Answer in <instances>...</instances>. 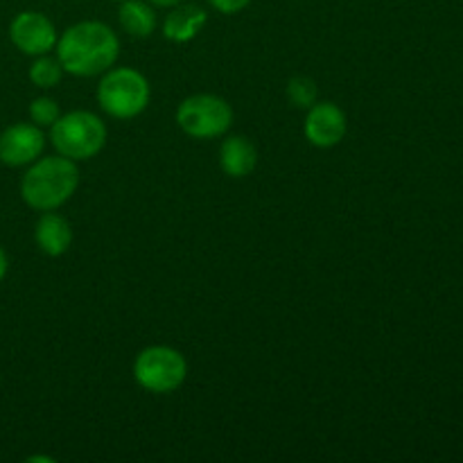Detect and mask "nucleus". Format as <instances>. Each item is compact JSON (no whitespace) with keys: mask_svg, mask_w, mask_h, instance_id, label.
Segmentation results:
<instances>
[{"mask_svg":"<svg viewBox=\"0 0 463 463\" xmlns=\"http://www.w3.org/2000/svg\"><path fill=\"white\" fill-rule=\"evenodd\" d=\"M57 59L72 77H95L113 68L120 57V41L109 25L81 21L68 27L57 39Z\"/></svg>","mask_w":463,"mask_h":463,"instance_id":"obj_1","label":"nucleus"},{"mask_svg":"<svg viewBox=\"0 0 463 463\" xmlns=\"http://www.w3.org/2000/svg\"><path fill=\"white\" fill-rule=\"evenodd\" d=\"M80 170L66 156H43L30 163L21 179V197L34 211H57L75 194Z\"/></svg>","mask_w":463,"mask_h":463,"instance_id":"obj_2","label":"nucleus"},{"mask_svg":"<svg viewBox=\"0 0 463 463\" xmlns=\"http://www.w3.org/2000/svg\"><path fill=\"white\" fill-rule=\"evenodd\" d=\"M98 104L116 120H131L147 109L152 89L147 77L136 68H109L98 84Z\"/></svg>","mask_w":463,"mask_h":463,"instance_id":"obj_3","label":"nucleus"},{"mask_svg":"<svg viewBox=\"0 0 463 463\" xmlns=\"http://www.w3.org/2000/svg\"><path fill=\"white\" fill-rule=\"evenodd\" d=\"M50 143L71 161H89L107 145V125L90 111L63 113L50 127Z\"/></svg>","mask_w":463,"mask_h":463,"instance_id":"obj_4","label":"nucleus"},{"mask_svg":"<svg viewBox=\"0 0 463 463\" xmlns=\"http://www.w3.org/2000/svg\"><path fill=\"white\" fill-rule=\"evenodd\" d=\"M176 125L190 138H220V136L229 134L231 125H233V109L220 95H190L176 109Z\"/></svg>","mask_w":463,"mask_h":463,"instance_id":"obj_5","label":"nucleus"},{"mask_svg":"<svg viewBox=\"0 0 463 463\" xmlns=\"http://www.w3.org/2000/svg\"><path fill=\"white\" fill-rule=\"evenodd\" d=\"M188 362L176 348L149 346L134 360V380L149 393H172L185 383Z\"/></svg>","mask_w":463,"mask_h":463,"instance_id":"obj_6","label":"nucleus"},{"mask_svg":"<svg viewBox=\"0 0 463 463\" xmlns=\"http://www.w3.org/2000/svg\"><path fill=\"white\" fill-rule=\"evenodd\" d=\"M9 39L18 52L27 57H41L50 54L57 45V27L45 14L41 12H21L9 23Z\"/></svg>","mask_w":463,"mask_h":463,"instance_id":"obj_7","label":"nucleus"},{"mask_svg":"<svg viewBox=\"0 0 463 463\" xmlns=\"http://www.w3.org/2000/svg\"><path fill=\"white\" fill-rule=\"evenodd\" d=\"M45 136L34 122H16L0 134V163L7 167H23L43 154Z\"/></svg>","mask_w":463,"mask_h":463,"instance_id":"obj_8","label":"nucleus"},{"mask_svg":"<svg viewBox=\"0 0 463 463\" xmlns=\"http://www.w3.org/2000/svg\"><path fill=\"white\" fill-rule=\"evenodd\" d=\"M348 120L346 113L333 102H319L317 99L310 109H307L306 122H303V131H306L307 143L315 145L319 149H330L339 145L346 136Z\"/></svg>","mask_w":463,"mask_h":463,"instance_id":"obj_9","label":"nucleus"},{"mask_svg":"<svg viewBox=\"0 0 463 463\" xmlns=\"http://www.w3.org/2000/svg\"><path fill=\"white\" fill-rule=\"evenodd\" d=\"M36 247L50 258H59L71 249L72 229L63 215L54 211H45L34 226Z\"/></svg>","mask_w":463,"mask_h":463,"instance_id":"obj_10","label":"nucleus"},{"mask_svg":"<svg viewBox=\"0 0 463 463\" xmlns=\"http://www.w3.org/2000/svg\"><path fill=\"white\" fill-rule=\"evenodd\" d=\"M208 23L206 9L199 5H175L170 14L163 21V36L172 43H188L193 41L203 25Z\"/></svg>","mask_w":463,"mask_h":463,"instance_id":"obj_11","label":"nucleus"},{"mask_svg":"<svg viewBox=\"0 0 463 463\" xmlns=\"http://www.w3.org/2000/svg\"><path fill=\"white\" fill-rule=\"evenodd\" d=\"M258 149L247 136H229L220 147V167L231 179H242L256 170Z\"/></svg>","mask_w":463,"mask_h":463,"instance_id":"obj_12","label":"nucleus"},{"mask_svg":"<svg viewBox=\"0 0 463 463\" xmlns=\"http://www.w3.org/2000/svg\"><path fill=\"white\" fill-rule=\"evenodd\" d=\"M118 18H120L122 30L134 39H147L156 30V12L154 5L143 3V0H122L120 9H118Z\"/></svg>","mask_w":463,"mask_h":463,"instance_id":"obj_13","label":"nucleus"},{"mask_svg":"<svg viewBox=\"0 0 463 463\" xmlns=\"http://www.w3.org/2000/svg\"><path fill=\"white\" fill-rule=\"evenodd\" d=\"M63 66L59 63L57 57H48V54H41L36 57V61L30 66V80L32 84L39 86V89H54L59 86L63 77Z\"/></svg>","mask_w":463,"mask_h":463,"instance_id":"obj_14","label":"nucleus"},{"mask_svg":"<svg viewBox=\"0 0 463 463\" xmlns=\"http://www.w3.org/2000/svg\"><path fill=\"white\" fill-rule=\"evenodd\" d=\"M288 98L297 109H310L319 99V89L310 77H292L288 84Z\"/></svg>","mask_w":463,"mask_h":463,"instance_id":"obj_15","label":"nucleus"},{"mask_svg":"<svg viewBox=\"0 0 463 463\" xmlns=\"http://www.w3.org/2000/svg\"><path fill=\"white\" fill-rule=\"evenodd\" d=\"M27 111H30V120L34 122L36 127H52L54 122H57V118L61 116L57 99L45 98V95L32 99V104Z\"/></svg>","mask_w":463,"mask_h":463,"instance_id":"obj_16","label":"nucleus"},{"mask_svg":"<svg viewBox=\"0 0 463 463\" xmlns=\"http://www.w3.org/2000/svg\"><path fill=\"white\" fill-rule=\"evenodd\" d=\"M213 5V9H217L220 14H240L242 9L249 7L251 0H208Z\"/></svg>","mask_w":463,"mask_h":463,"instance_id":"obj_17","label":"nucleus"},{"mask_svg":"<svg viewBox=\"0 0 463 463\" xmlns=\"http://www.w3.org/2000/svg\"><path fill=\"white\" fill-rule=\"evenodd\" d=\"M7 269H9L7 253H5L3 247H0V283H3V279H5V276H7Z\"/></svg>","mask_w":463,"mask_h":463,"instance_id":"obj_18","label":"nucleus"},{"mask_svg":"<svg viewBox=\"0 0 463 463\" xmlns=\"http://www.w3.org/2000/svg\"><path fill=\"white\" fill-rule=\"evenodd\" d=\"M149 5H154V7H175V5L184 3V0H147Z\"/></svg>","mask_w":463,"mask_h":463,"instance_id":"obj_19","label":"nucleus"},{"mask_svg":"<svg viewBox=\"0 0 463 463\" xmlns=\"http://www.w3.org/2000/svg\"><path fill=\"white\" fill-rule=\"evenodd\" d=\"M41 459V457H30V459H27V461H39ZM43 461H50V463H52L54 459H48V457H43Z\"/></svg>","mask_w":463,"mask_h":463,"instance_id":"obj_20","label":"nucleus"}]
</instances>
